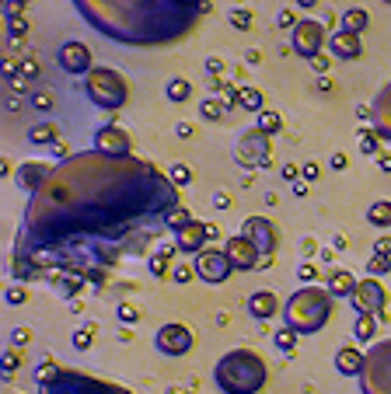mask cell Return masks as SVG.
Here are the masks:
<instances>
[{
    "instance_id": "603a6c76",
    "label": "cell",
    "mask_w": 391,
    "mask_h": 394,
    "mask_svg": "<svg viewBox=\"0 0 391 394\" xmlns=\"http://www.w3.org/2000/svg\"><path fill=\"white\" fill-rule=\"evenodd\" d=\"M336 370H339L343 377H360V370H363V353H360L356 346H343V349L336 353Z\"/></svg>"
},
{
    "instance_id": "74e56055",
    "label": "cell",
    "mask_w": 391,
    "mask_h": 394,
    "mask_svg": "<svg viewBox=\"0 0 391 394\" xmlns=\"http://www.w3.org/2000/svg\"><path fill=\"white\" fill-rule=\"evenodd\" d=\"M385 273H391V258L388 255H370L367 258V276H385Z\"/></svg>"
},
{
    "instance_id": "94428289",
    "label": "cell",
    "mask_w": 391,
    "mask_h": 394,
    "mask_svg": "<svg viewBox=\"0 0 391 394\" xmlns=\"http://www.w3.org/2000/svg\"><path fill=\"white\" fill-rule=\"evenodd\" d=\"M378 164H381V171H391V154H378Z\"/></svg>"
},
{
    "instance_id": "f5cc1de1",
    "label": "cell",
    "mask_w": 391,
    "mask_h": 394,
    "mask_svg": "<svg viewBox=\"0 0 391 394\" xmlns=\"http://www.w3.org/2000/svg\"><path fill=\"white\" fill-rule=\"evenodd\" d=\"M301 175H304L307 182H318V178H321V168L311 160V164H304V168H301Z\"/></svg>"
},
{
    "instance_id": "6125c7cd",
    "label": "cell",
    "mask_w": 391,
    "mask_h": 394,
    "mask_svg": "<svg viewBox=\"0 0 391 394\" xmlns=\"http://www.w3.org/2000/svg\"><path fill=\"white\" fill-rule=\"evenodd\" d=\"M175 133H178V136H189V133H192V126H189V122H178V126H175Z\"/></svg>"
},
{
    "instance_id": "91938a15",
    "label": "cell",
    "mask_w": 391,
    "mask_h": 394,
    "mask_svg": "<svg viewBox=\"0 0 391 394\" xmlns=\"http://www.w3.org/2000/svg\"><path fill=\"white\" fill-rule=\"evenodd\" d=\"M332 168H336V171H343V168H346V154H343V151H339V154H332Z\"/></svg>"
},
{
    "instance_id": "ab89813d",
    "label": "cell",
    "mask_w": 391,
    "mask_h": 394,
    "mask_svg": "<svg viewBox=\"0 0 391 394\" xmlns=\"http://www.w3.org/2000/svg\"><path fill=\"white\" fill-rule=\"evenodd\" d=\"M168 178L175 182V189H178V185H189V182H192V168H189V164H172Z\"/></svg>"
},
{
    "instance_id": "c3c4849f",
    "label": "cell",
    "mask_w": 391,
    "mask_h": 394,
    "mask_svg": "<svg viewBox=\"0 0 391 394\" xmlns=\"http://www.w3.org/2000/svg\"><path fill=\"white\" fill-rule=\"evenodd\" d=\"M116 314H119V321H126V324H133V321H136V307H133V304H119V307H116Z\"/></svg>"
},
{
    "instance_id": "d4e9b609",
    "label": "cell",
    "mask_w": 391,
    "mask_h": 394,
    "mask_svg": "<svg viewBox=\"0 0 391 394\" xmlns=\"http://www.w3.org/2000/svg\"><path fill=\"white\" fill-rule=\"evenodd\" d=\"M60 140H63V136H60V129H56L49 119H45V122H35V126L28 129V143H32V147H56Z\"/></svg>"
},
{
    "instance_id": "6da1fadb",
    "label": "cell",
    "mask_w": 391,
    "mask_h": 394,
    "mask_svg": "<svg viewBox=\"0 0 391 394\" xmlns=\"http://www.w3.org/2000/svg\"><path fill=\"white\" fill-rule=\"evenodd\" d=\"M182 206L178 189L154 160L77 151L53 164L28 199L11 248L14 283L77 273L94 290L123 258H143Z\"/></svg>"
},
{
    "instance_id": "d6a6232c",
    "label": "cell",
    "mask_w": 391,
    "mask_h": 394,
    "mask_svg": "<svg viewBox=\"0 0 391 394\" xmlns=\"http://www.w3.org/2000/svg\"><path fill=\"white\" fill-rule=\"evenodd\" d=\"M297 339H301V332H294L290 324H283V328L272 335V342H276L280 353H294V349H297Z\"/></svg>"
},
{
    "instance_id": "9c48e42d",
    "label": "cell",
    "mask_w": 391,
    "mask_h": 394,
    "mask_svg": "<svg viewBox=\"0 0 391 394\" xmlns=\"http://www.w3.org/2000/svg\"><path fill=\"white\" fill-rule=\"evenodd\" d=\"M241 234L248 237L255 248H259L262 255V269L272 262V255H276V244H280V234H276V227H272V220H265V217H248L245 224H241Z\"/></svg>"
},
{
    "instance_id": "f6af8a7d",
    "label": "cell",
    "mask_w": 391,
    "mask_h": 394,
    "mask_svg": "<svg viewBox=\"0 0 391 394\" xmlns=\"http://www.w3.org/2000/svg\"><path fill=\"white\" fill-rule=\"evenodd\" d=\"M32 339H35V335H32V328H25V324L11 332V346H14V349H18V346H28Z\"/></svg>"
},
{
    "instance_id": "e0dca14e",
    "label": "cell",
    "mask_w": 391,
    "mask_h": 394,
    "mask_svg": "<svg viewBox=\"0 0 391 394\" xmlns=\"http://www.w3.org/2000/svg\"><path fill=\"white\" fill-rule=\"evenodd\" d=\"M214 227L217 224H203V220H192L189 227H182L175 234V248L185 251V255H199L203 248H210L206 241H214Z\"/></svg>"
},
{
    "instance_id": "44dd1931",
    "label": "cell",
    "mask_w": 391,
    "mask_h": 394,
    "mask_svg": "<svg viewBox=\"0 0 391 394\" xmlns=\"http://www.w3.org/2000/svg\"><path fill=\"white\" fill-rule=\"evenodd\" d=\"M276 311H280V297L272 290H255L248 297V314L255 317V321H269Z\"/></svg>"
},
{
    "instance_id": "6f0895ef",
    "label": "cell",
    "mask_w": 391,
    "mask_h": 394,
    "mask_svg": "<svg viewBox=\"0 0 391 394\" xmlns=\"http://www.w3.org/2000/svg\"><path fill=\"white\" fill-rule=\"evenodd\" d=\"M206 70H210V74H214V77H217L220 70H224V63H220L217 56H210V60H206Z\"/></svg>"
},
{
    "instance_id": "9f6ffc18",
    "label": "cell",
    "mask_w": 391,
    "mask_h": 394,
    "mask_svg": "<svg viewBox=\"0 0 391 394\" xmlns=\"http://www.w3.org/2000/svg\"><path fill=\"white\" fill-rule=\"evenodd\" d=\"M280 175H283L287 182H297V175H301V168H297V164H283V168H280Z\"/></svg>"
},
{
    "instance_id": "484cf974",
    "label": "cell",
    "mask_w": 391,
    "mask_h": 394,
    "mask_svg": "<svg viewBox=\"0 0 391 394\" xmlns=\"http://www.w3.org/2000/svg\"><path fill=\"white\" fill-rule=\"evenodd\" d=\"M332 297H339V300H349L353 293H356V279L349 276L346 269H336V273H329V286H325Z\"/></svg>"
},
{
    "instance_id": "52a82bcc",
    "label": "cell",
    "mask_w": 391,
    "mask_h": 394,
    "mask_svg": "<svg viewBox=\"0 0 391 394\" xmlns=\"http://www.w3.org/2000/svg\"><path fill=\"white\" fill-rule=\"evenodd\" d=\"M360 394H391V339L374 342L363 353V370H360Z\"/></svg>"
},
{
    "instance_id": "ba28073f",
    "label": "cell",
    "mask_w": 391,
    "mask_h": 394,
    "mask_svg": "<svg viewBox=\"0 0 391 394\" xmlns=\"http://www.w3.org/2000/svg\"><path fill=\"white\" fill-rule=\"evenodd\" d=\"M192 269H196V276L203 279V283H210V286H220V283H227V276L234 273V266H231V258H227V251L224 248H203L196 258H192Z\"/></svg>"
},
{
    "instance_id": "60d3db41",
    "label": "cell",
    "mask_w": 391,
    "mask_h": 394,
    "mask_svg": "<svg viewBox=\"0 0 391 394\" xmlns=\"http://www.w3.org/2000/svg\"><path fill=\"white\" fill-rule=\"evenodd\" d=\"M189 224H192V217H189V209H185V206H178L172 217H168V231H175V234H178L182 227H189Z\"/></svg>"
},
{
    "instance_id": "4316f807",
    "label": "cell",
    "mask_w": 391,
    "mask_h": 394,
    "mask_svg": "<svg viewBox=\"0 0 391 394\" xmlns=\"http://www.w3.org/2000/svg\"><path fill=\"white\" fill-rule=\"evenodd\" d=\"M367 224L370 227H391V199H374L367 206Z\"/></svg>"
},
{
    "instance_id": "4dcf8cb0",
    "label": "cell",
    "mask_w": 391,
    "mask_h": 394,
    "mask_svg": "<svg viewBox=\"0 0 391 394\" xmlns=\"http://www.w3.org/2000/svg\"><path fill=\"white\" fill-rule=\"evenodd\" d=\"M241 109H245V112H252V116L265 112V98H262L259 87H241Z\"/></svg>"
},
{
    "instance_id": "e575fe53",
    "label": "cell",
    "mask_w": 391,
    "mask_h": 394,
    "mask_svg": "<svg viewBox=\"0 0 391 394\" xmlns=\"http://www.w3.org/2000/svg\"><path fill=\"white\" fill-rule=\"evenodd\" d=\"M214 87L220 91V102L227 105V112H231V109H241V87H234V84H224V80H214Z\"/></svg>"
},
{
    "instance_id": "7bdbcfd3",
    "label": "cell",
    "mask_w": 391,
    "mask_h": 394,
    "mask_svg": "<svg viewBox=\"0 0 391 394\" xmlns=\"http://www.w3.org/2000/svg\"><path fill=\"white\" fill-rule=\"evenodd\" d=\"M297 279L307 283V286H314V279H318V266H314V262H301V266H297Z\"/></svg>"
},
{
    "instance_id": "8992f818",
    "label": "cell",
    "mask_w": 391,
    "mask_h": 394,
    "mask_svg": "<svg viewBox=\"0 0 391 394\" xmlns=\"http://www.w3.org/2000/svg\"><path fill=\"white\" fill-rule=\"evenodd\" d=\"M84 94L91 105H98V109H105V112H116V109L126 105L130 84H126V77H123L119 70H112V67H94L84 77Z\"/></svg>"
},
{
    "instance_id": "f1b7e54d",
    "label": "cell",
    "mask_w": 391,
    "mask_h": 394,
    "mask_svg": "<svg viewBox=\"0 0 391 394\" xmlns=\"http://www.w3.org/2000/svg\"><path fill=\"white\" fill-rule=\"evenodd\" d=\"M255 129H262L265 136H272V133H280V129H283V116H280L276 109H265V112L255 116Z\"/></svg>"
},
{
    "instance_id": "7a4b0ae2",
    "label": "cell",
    "mask_w": 391,
    "mask_h": 394,
    "mask_svg": "<svg viewBox=\"0 0 391 394\" xmlns=\"http://www.w3.org/2000/svg\"><path fill=\"white\" fill-rule=\"evenodd\" d=\"M210 11L199 0H77V14L94 32L123 45H165L192 32Z\"/></svg>"
},
{
    "instance_id": "277c9868",
    "label": "cell",
    "mask_w": 391,
    "mask_h": 394,
    "mask_svg": "<svg viewBox=\"0 0 391 394\" xmlns=\"http://www.w3.org/2000/svg\"><path fill=\"white\" fill-rule=\"evenodd\" d=\"M35 388L39 394H133L130 388H123L116 381L91 377L84 370L60 366L53 359H43V366L35 370Z\"/></svg>"
},
{
    "instance_id": "9a60e30c",
    "label": "cell",
    "mask_w": 391,
    "mask_h": 394,
    "mask_svg": "<svg viewBox=\"0 0 391 394\" xmlns=\"http://www.w3.org/2000/svg\"><path fill=\"white\" fill-rule=\"evenodd\" d=\"M56 60H60V70H67V74H74V77H87V74L94 70V56H91V49L77 39L63 42Z\"/></svg>"
},
{
    "instance_id": "7402d4cb",
    "label": "cell",
    "mask_w": 391,
    "mask_h": 394,
    "mask_svg": "<svg viewBox=\"0 0 391 394\" xmlns=\"http://www.w3.org/2000/svg\"><path fill=\"white\" fill-rule=\"evenodd\" d=\"M175 244H165V248H158L150 258H147V269H150V276H158V279H165V276H172V269H175Z\"/></svg>"
},
{
    "instance_id": "d6986e66",
    "label": "cell",
    "mask_w": 391,
    "mask_h": 394,
    "mask_svg": "<svg viewBox=\"0 0 391 394\" xmlns=\"http://www.w3.org/2000/svg\"><path fill=\"white\" fill-rule=\"evenodd\" d=\"M370 126L381 133V140H391V80L370 102Z\"/></svg>"
},
{
    "instance_id": "f35d334b",
    "label": "cell",
    "mask_w": 391,
    "mask_h": 394,
    "mask_svg": "<svg viewBox=\"0 0 391 394\" xmlns=\"http://www.w3.org/2000/svg\"><path fill=\"white\" fill-rule=\"evenodd\" d=\"M91 346H94V324L77 328V332H74V349H77V353H87Z\"/></svg>"
},
{
    "instance_id": "3957f363",
    "label": "cell",
    "mask_w": 391,
    "mask_h": 394,
    "mask_svg": "<svg viewBox=\"0 0 391 394\" xmlns=\"http://www.w3.org/2000/svg\"><path fill=\"white\" fill-rule=\"evenodd\" d=\"M269 377V363L255 349H231L217 359L214 381L224 394H259Z\"/></svg>"
},
{
    "instance_id": "83f0119b",
    "label": "cell",
    "mask_w": 391,
    "mask_h": 394,
    "mask_svg": "<svg viewBox=\"0 0 391 394\" xmlns=\"http://www.w3.org/2000/svg\"><path fill=\"white\" fill-rule=\"evenodd\" d=\"M367 25H370V18H367V11L363 7H349V11H343V28L346 32H367Z\"/></svg>"
},
{
    "instance_id": "f546056e",
    "label": "cell",
    "mask_w": 391,
    "mask_h": 394,
    "mask_svg": "<svg viewBox=\"0 0 391 394\" xmlns=\"http://www.w3.org/2000/svg\"><path fill=\"white\" fill-rule=\"evenodd\" d=\"M374 332H378V317L374 314H356V321H353V339L367 342V339H374Z\"/></svg>"
},
{
    "instance_id": "2e32d148",
    "label": "cell",
    "mask_w": 391,
    "mask_h": 394,
    "mask_svg": "<svg viewBox=\"0 0 391 394\" xmlns=\"http://www.w3.org/2000/svg\"><path fill=\"white\" fill-rule=\"evenodd\" d=\"M94 151L112 154V158H133V140L126 129H119L116 122H109V126H101L94 133Z\"/></svg>"
},
{
    "instance_id": "5bb4252c",
    "label": "cell",
    "mask_w": 391,
    "mask_h": 394,
    "mask_svg": "<svg viewBox=\"0 0 391 394\" xmlns=\"http://www.w3.org/2000/svg\"><path fill=\"white\" fill-rule=\"evenodd\" d=\"M290 39H294V49L311 63V60L321 53V45H325V28H321L314 18H301L297 28L290 32Z\"/></svg>"
},
{
    "instance_id": "7c38bea8",
    "label": "cell",
    "mask_w": 391,
    "mask_h": 394,
    "mask_svg": "<svg viewBox=\"0 0 391 394\" xmlns=\"http://www.w3.org/2000/svg\"><path fill=\"white\" fill-rule=\"evenodd\" d=\"M234 160L245 164V168H259L269 160V136L262 129H245L238 147H234Z\"/></svg>"
},
{
    "instance_id": "816d5d0a",
    "label": "cell",
    "mask_w": 391,
    "mask_h": 394,
    "mask_svg": "<svg viewBox=\"0 0 391 394\" xmlns=\"http://www.w3.org/2000/svg\"><path fill=\"white\" fill-rule=\"evenodd\" d=\"M374 255H388V258H391V237L388 234L374 241Z\"/></svg>"
},
{
    "instance_id": "8fae6325",
    "label": "cell",
    "mask_w": 391,
    "mask_h": 394,
    "mask_svg": "<svg viewBox=\"0 0 391 394\" xmlns=\"http://www.w3.org/2000/svg\"><path fill=\"white\" fill-rule=\"evenodd\" d=\"M224 251H227V258H231L234 273H255V269H262V255H259V248H255V244H252L248 237L241 234V231L227 237Z\"/></svg>"
},
{
    "instance_id": "ffe728a7",
    "label": "cell",
    "mask_w": 391,
    "mask_h": 394,
    "mask_svg": "<svg viewBox=\"0 0 391 394\" xmlns=\"http://www.w3.org/2000/svg\"><path fill=\"white\" fill-rule=\"evenodd\" d=\"M329 49H332V56H336V60H356V56L363 53V39H360L356 32L339 28V32H332V35H329Z\"/></svg>"
},
{
    "instance_id": "bcb514c9",
    "label": "cell",
    "mask_w": 391,
    "mask_h": 394,
    "mask_svg": "<svg viewBox=\"0 0 391 394\" xmlns=\"http://www.w3.org/2000/svg\"><path fill=\"white\" fill-rule=\"evenodd\" d=\"M4 300H7V304H25V286H21V283H11L7 293H4Z\"/></svg>"
},
{
    "instance_id": "b9f144b4",
    "label": "cell",
    "mask_w": 391,
    "mask_h": 394,
    "mask_svg": "<svg viewBox=\"0 0 391 394\" xmlns=\"http://www.w3.org/2000/svg\"><path fill=\"white\" fill-rule=\"evenodd\" d=\"M7 32H11V39H25L28 35V21L21 14H14V18H7Z\"/></svg>"
},
{
    "instance_id": "f907efd6",
    "label": "cell",
    "mask_w": 391,
    "mask_h": 394,
    "mask_svg": "<svg viewBox=\"0 0 391 394\" xmlns=\"http://www.w3.org/2000/svg\"><path fill=\"white\" fill-rule=\"evenodd\" d=\"M14 370H18V353H14V349H7V353H4V373L11 377Z\"/></svg>"
},
{
    "instance_id": "836d02e7",
    "label": "cell",
    "mask_w": 391,
    "mask_h": 394,
    "mask_svg": "<svg viewBox=\"0 0 391 394\" xmlns=\"http://www.w3.org/2000/svg\"><path fill=\"white\" fill-rule=\"evenodd\" d=\"M165 94H168V102H189V94H192V84L185 77H172L168 80V87H165Z\"/></svg>"
},
{
    "instance_id": "681fc988",
    "label": "cell",
    "mask_w": 391,
    "mask_h": 394,
    "mask_svg": "<svg viewBox=\"0 0 391 394\" xmlns=\"http://www.w3.org/2000/svg\"><path fill=\"white\" fill-rule=\"evenodd\" d=\"M231 25L248 28V25H252V14H248V11H231Z\"/></svg>"
},
{
    "instance_id": "ac0fdd59",
    "label": "cell",
    "mask_w": 391,
    "mask_h": 394,
    "mask_svg": "<svg viewBox=\"0 0 391 394\" xmlns=\"http://www.w3.org/2000/svg\"><path fill=\"white\" fill-rule=\"evenodd\" d=\"M49 175H53V164H45V160H25V164L14 171V182H18L21 192L35 196L45 182H49Z\"/></svg>"
},
{
    "instance_id": "8d00e7d4",
    "label": "cell",
    "mask_w": 391,
    "mask_h": 394,
    "mask_svg": "<svg viewBox=\"0 0 391 394\" xmlns=\"http://www.w3.org/2000/svg\"><path fill=\"white\" fill-rule=\"evenodd\" d=\"M199 112H203V119H210V122H220V119L227 116V105L217 102V98H206V102L199 105Z\"/></svg>"
},
{
    "instance_id": "11a10c76",
    "label": "cell",
    "mask_w": 391,
    "mask_h": 394,
    "mask_svg": "<svg viewBox=\"0 0 391 394\" xmlns=\"http://www.w3.org/2000/svg\"><path fill=\"white\" fill-rule=\"evenodd\" d=\"M21 74H25V77H39V63H35V60L28 56V60L21 63Z\"/></svg>"
},
{
    "instance_id": "1f68e13d",
    "label": "cell",
    "mask_w": 391,
    "mask_h": 394,
    "mask_svg": "<svg viewBox=\"0 0 391 394\" xmlns=\"http://www.w3.org/2000/svg\"><path fill=\"white\" fill-rule=\"evenodd\" d=\"M32 109L43 112V116H49V112L56 109V94H53L49 87H32Z\"/></svg>"
},
{
    "instance_id": "680465c9",
    "label": "cell",
    "mask_w": 391,
    "mask_h": 394,
    "mask_svg": "<svg viewBox=\"0 0 391 394\" xmlns=\"http://www.w3.org/2000/svg\"><path fill=\"white\" fill-rule=\"evenodd\" d=\"M214 206H217V209H227V206H231V196H227V192H217V196H214Z\"/></svg>"
},
{
    "instance_id": "7dc6e473",
    "label": "cell",
    "mask_w": 391,
    "mask_h": 394,
    "mask_svg": "<svg viewBox=\"0 0 391 394\" xmlns=\"http://www.w3.org/2000/svg\"><path fill=\"white\" fill-rule=\"evenodd\" d=\"M192 273H196L192 266H175V269H172V283L182 286V283H189V279H192Z\"/></svg>"
},
{
    "instance_id": "cb8c5ba5",
    "label": "cell",
    "mask_w": 391,
    "mask_h": 394,
    "mask_svg": "<svg viewBox=\"0 0 391 394\" xmlns=\"http://www.w3.org/2000/svg\"><path fill=\"white\" fill-rule=\"evenodd\" d=\"M49 286H53L60 297H77L87 286V279L77 276V273H56V276H49Z\"/></svg>"
},
{
    "instance_id": "30bf717a",
    "label": "cell",
    "mask_w": 391,
    "mask_h": 394,
    "mask_svg": "<svg viewBox=\"0 0 391 394\" xmlns=\"http://www.w3.org/2000/svg\"><path fill=\"white\" fill-rule=\"evenodd\" d=\"M349 304H353V311L356 314H381L385 311V304H388V293H385V286L378 283L374 276H367V279H360L356 283V293L349 297Z\"/></svg>"
},
{
    "instance_id": "db71d44e",
    "label": "cell",
    "mask_w": 391,
    "mask_h": 394,
    "mask_svg": "<svg viewBox=\"0 0 391 394\" xmlns=\"http://www.w3.org/2000/svg\"><path fill=\"white\" fill-rule=\"evenodd\" d=\"M276 21H280L283 28H290V32L297 28V18H294V11H280V18H276Z\"/></svg>"
},
{
    "instance_id": "ee69618b",
    "label": "cell",
    "mask_w": 391,
    "mask_h": 394,
    "mask_svg": "<svg viewBox=\"0 0 391 394\" xmlns=\"http://www.w3.org/2000/svg\"><path fill=\"white\" fill-rule=\"evenodd\" d=\"M332 60H336V56H329V53H318V56L311 60V70L325 77V74H329V67H332Z\"/></svg>"
},
{
    "instance_id": "4fadbf2b",
    "label": "cell",
    "mask_w": 391,
    "mask_h": 394,
    "mask_svg": "<svg viewBox=\"0 0 391 394\" xmlns=\"http://www.w3.org/2000/svg\"><path fill=\"white\" fill-rule=\"evenodd\" d=\"M158 349L165 356H172V359H178V356H185L189 349H192V332H189V324H182V321H168V324H161L158 328Z\"/></svg>"
},
{
    "instance_id": "5b68a950",
    "label": "cell",
    "mask_w": 391,
    "mask_h": 394,
    "mask_svg": "<svg viewBox=\"0 0 391 394\" xmlns=\"http://www.w3.org/2000/svg\"><path fill=\"white\" fill-rule=\"evenodd\" d=\"M332 300H336V297H332L329 290H321V286H301V290H294V293L287 297L283 321H287L294 332H301V335H314V332H321V328L329 324Z\"/></svg>"
},
{
    "instance_id": "d590c367",
    "label": "cell",
    "mask_w": 391,
    "mask_h": 394,
    "mask_svg": "<svg viewBox=\"0 0 391 394\" xmlns=\"http://www.w3.org/2000/svg\"><path fill=\"white\" fill-rule=\"evenodd\" d=\"M360 151L363 154H378L381 151V133L370 126V129H360Z\"/></svg>"
}]
</instances>
